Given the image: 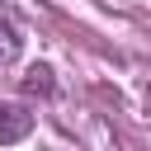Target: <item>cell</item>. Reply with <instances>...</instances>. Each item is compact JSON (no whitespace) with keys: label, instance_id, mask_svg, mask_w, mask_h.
Segmentation results:
<instances>
[{"label":"cell","instance_id":"7a4b0ae2","mask_svg":"<svg viewBox=\"0 0 151 151\" xmlns=\"http://www.w3.org/2000/svg\"><path fill=\"white\" fill-rule=\"evenodd\" d=\"M24 94H38V99H52L57 94V80H52V66H28L24 71Z\"/></svg>","mask_w":151,"mask_h":151},{"label":"cell","instance_id":"6da1fadb","mask_svg":"<svg viewBox=\"0 0 151 151\" xmlns=\"http://www.w3.org/2000/svg\"><path fill=\"white\" fill-rule=\"evenodd\" d=\"M28 132H33V113H28L24 104H5V99H0V146L24 142Z\"/></svg>","mask_w":151,"mask_h":151},{"label":"cell","instance_id":"3957f363","mask_svg":"<svg viewBox=\"0 0 151 151\" xmlns=\"http://www.w3.org/2000/svg\"><path fill=\"white\" fill-rule=\"evenodd\" d=\"M19 52H24V33L0 14V66H9V61H19Z\"/></svg>","mask_w":151,"mask_h":151}]
</instances>
